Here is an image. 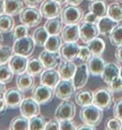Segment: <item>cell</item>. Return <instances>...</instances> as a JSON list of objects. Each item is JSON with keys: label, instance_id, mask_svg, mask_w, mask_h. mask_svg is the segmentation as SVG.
Masks as SVG:
<instances>
[{"label": "cell", "instance_id": "cell-5", "mask_svg": "<svg viewBox=\"0 0 122 130\" xmlns=\"http://www.w3.org/2000/svg\"><path fill=\"white\" fill-rule=\"evenodd\" d=\"M35 43L33 38L25 36L13 41V51L14 54H19L24 57H30L34 51Z\"/></svg>", "mask_w": 122, "mask_h": 130}, {"label": "cell", "instance_id": "cell-14", "mask_svg": "<svg viewBox=\"0 0 122 130\" xmlns=\"http://www.w3.org/2000/svg\"><path fill=\"white\" fill-rule=\"evenodd\" d=\"M38 58L42 62L45 69H55L62 61L61 56L59 52H51L46 49L40 53Z\"/></svg>", "mask_w": 122, "mask_h": 130}, {"label": "cell", "instance_id": "cell-36", "mask_svg": "<svg viewBox=\"0 0 122 130\" xmlns=\"http://www.w3.org/2000/svg\"><path fill=\"white\" fill-rule=\"evenodd\" d=\"M110 42L113 46H120L122 44V24H118L109 34Z\"/></svg>", "mask_w": 122, "mask_h": 130}, {"label": "cell", "instance_id": "cell-17", "mask_svg": "<svg viewBox=\"0 0 122 130\" xmlns=\"http://www.w3.org/2000/svg\"><path fill=\"white\" fill-rule=\"evenodd\" d=\"M61 38L64 43L77 42L79 39V26L66 24L61 30Z\"/></svg>", "mask_w": 122, "mask_h": 130}, {"label": "cell", "instance_id": "cell-9", "mask_svg": "<svg viewBox=\"0 0 122 130\" xmlns=\"http://www.w3.org/2000/svg\"><path fill=\"white\" fill-rule=\"evenodd\" d=\"M99 34V29L96 23L82 21L79 24V38L84 43L87 44Z\"/></svg>", "mask_w": 122, "mask_h": 130}, {"label": "cell", "instance_id": "cell-20", "mask_svg": "<svg viewBox=\"0 0 122 130\" xmlns=\"http://www.w3.org/2000/svg\"><path fill=\"white\" fill-rule=\"evenodd\" d=\"M76 70V65L73 61L62 60L58 67V73L61 79L71 80Z\"/></svg>", "mask_w": 122, "mask_h": 130}, {"label": "cell", "instance_id": "cell-46", "mask_svg": "<svg viewBox=\"0 0 122 130\" xmlns=\"http://www.w3.org/2000/svg\"><path fill=\"white\" fill-rule=\"evenodd\" d=\"M46 130H59V121L57 119H51L46 123L45 128Z\"/></svg>", "mask_w": 122, "mask_h": 130}, {"label": "cell", "instance_id": "cell-50", "mask_svg": "<svg viewBox=\"0 0 122 130\" xmlns=\"http://www.w3.org/2000/svg\"><path fill=\"white\" fill-rule=\"evenodd\" d=\"M76 129H78V130H82V129H90V130H93V129H96V127L84 123V124H81V125H79L78 127H76Z\"/></svg>", "mask_w": 122, "mask_h": 130}, {"label": "cell", "instance_id": "cell-43", "mask_svg": "<svg viewBox=\"0 0 122 130\" xmlns=\"http://www.w3.org/2000/svg\"><path fill=\"white\" fill-rule=\"evenodd\" d=\"M59 129L74 130V129H76V124L72 119L61 120V121H59Z\"/></svg>", "mask_w": 122, "mask_h": 130}, {"label": "cell", "instance_id": "cell-51", "mask_svg": "<svg viewBox=\"0 0 122 130\" xmlns=\"http://www.w3.org/2000/svg\"><path fill=\"white\" fill-rule=\"evenodd\" d=\"M82 2H83V0H67L66 1L68 4H72V5H75V6L79 5Z\"/></svg>", "mask_w": 122, "mask_h": 130}, {"label": "cell", "instance_id": "cell-24", "mask_svg": "<svg viewBox=\"0 0 122 130\" xmlns=\"http://www.w3.org/2000/svg\"><path fill=\"white\" fill-rule=\"evenodd\" d=\"M23 8L24 2L22 0H4V13L11 16L19 15Z\"/></svg>", "mask_w": 122, "mask_h": 130}, {"label": "cell", "instance_id": "cell-25", "mask_svg": "<svg viewBox=\"0 0 122 130\" xmlns=\"http://www.w3.org/2000/svg\"><path fill=\"white\" fill-rule=\"evenodd\" d=\"M44 67L39 58L33 57L28 61L26 72L34 77L39 76L43 73Z\"/></svg>", "mask_w": 122, "mask_h": 130}, {"label": "cell", "instance_id": "cell-35", "mask_svg": "<svg viewBox=\"0 0 122 130\" xmlns=\"http://www.w3.org/2000/svg\"><path fill=\"white\" fill-rule=\"evenodd\" d=\"M13 72L11 69L9 64L2 63L0 64V82L3 84H7L13 80Z\"/></svg>", "mask_w": 122, "mask_h": 130}, {"label": "cell", "instance_id": "cell-28", "mask_svg": "<svg viewBox=\"0 0 122 130\" xmlns=\"http://www.w3.org/2000/svg\"><path fill=\"white\" fill-rule=\"evenodd\" d=\"M94 93L90 90H79L76 93L74 99L76 104L84 107L93 103Z\"/></svg>", "mask_w": 122, "mask_h": 130}, {"label": "cell", "instance_id": "cell-30", "mask_svg": "<svg viewBox=\"0 0 122 130\" xmlns=\"http://www.w3.org/2000/svg\"><path fill=\"white\" fill-rule=\"evenodd\" d=\"M14 28V19L13 16L3 13L0 15V32L8 34Z\"/></svg>", "mask_w": 122, "mask_h": 130}, {"label": "cell", "instance_id": "cell-40", "mask_svg": "<svg viewBox=\"0 0 122 130\" xmlns=\"http://www.w3.org/2000/svg\"><path fill=\"white\" fill-rule=\"evenodd\" d=\"M92 57V53L89 48V47L86 46H79V52L78 54V59L82 61L83 63H87V61Z\"/></svg>", "mask_w": 122, "mask_h": 130}, {"label": "cell", "instance_id": "cell-27", "mask_svg": "<svg viewBox=\"0 0 122 130\" xmlns=\"http://www.w3.org/2000/svg\"><path fill=\"white\" fill-rule=\"evenodd\" d=\"M89 10L96 14L100 19V18L107 15L108 5L104 0H94L89 4Z\"/></svg>", "mask_w": 122, "mask_h": 130}, {"label": "cell", "instance_id": "cell-2", "mask_svg": "<svg viewBox=\"0 0 122 130\" xmlns=\"http://www.w3.org/2000/svg\"><path fill=\"white\" fill-rule=\"evenodd\" d=\"M84 12L75 5L67 4L61 10L60 18L64 24H77L82 21Z\"/></svg>", "mask_w": 122, "mask_h": 130}, {"label": "cell", "instance_id": "cell-54", "mask_svg": "<svg viewBox=\"0 0 122 130\" xmlns=\"http://www.w3.org/2000/svg\"><path fill=\"white\" fill-rule=\"evenodd\" d=\"M55 1L59 3V4H65V3H66L67 0H55Z\"/></svg>", "mask_w": 122, "mask_h": 130}, {"label": "cell", "instance_id": "cell-32", "mask_svg": "<svg viewBox=\"0 0 122 130\" xmlns=\"http://www.w3.org/2000/svg\"><path fill=\"white\" fill-rule=\"evenodd\" d=\"M49 36V32H47L44 27H38L34 31L33 34V39H34L35 45L44 47L47 39Z\"/></svg>", "mask_w": 122, "mask_h": 130}, {"label": "cell", "instance_id": "cell-23", "mask_svg": "<svg viewBox=\"0 0 122 130\" xmlns=\"http://www.w3.org/2000/svg\"><path fill=\"white\" fill-rule=\"evenodd\" d=\"M119 24V23L115 21L114 19H112L109 16H104L100 18L99 21L97 23V27L99 29L100 34L106 36L111 34V32L113 30V28Z\"/></svg>", "mask_w": 122, "mask_h": 130}, {"label": "cell", "instance_id": "cell-45", "mask_svg": "<svg viewBox=\"0 0 122 130\" xmlns=\"http://www.w3.org/2000/svg\"><path fill=\"white\" fill-rule=\"evenodd\" d=\"M100 18L98 17L96 14H94L92 12H89L85 14V15L83 17V21L84 22H87V23H96L97 24L98 21H99Z\"/></svg>", "mask_w": 122, "mask_h": 130}, {"label": "cell", "instance_id": "cell-42", "mask_svg": "<svg viewBox=\"0 0 122 130\" xmlns=\"http://www.w3.org/2000/svg\"><path fill=\"white\" fill-rule=\"evenodd\" d=\"M108 88L112 93L122 92V78L119 76L117 78H115L108 85Z\"/></svg>", "mask_w": 122, "mask_h": 130}, {"label": "cell", "instance_id": "cell-6", "mask_svg": "<svg viewBox=\"0 0 122 130\" xmlns=\"http://www.w3.org/2000/svg\"><path fill=\"white\" fill-rule=\"evenodd\" d=\"M53 88L44 84H38L32 89V98L39 104H47L50 103L55 96Z\"/></svg>", "mask_w": 122, "mask_h": 130}, {"label": "cell", "instance_id": "cell-44", "mask_svg": "<svg viewBox=\"0 0 122 130\" xmlns=\"http://www.w3.org/2000/svg\"><path fill=\"white\" fill-rule=\"evenodd\" d=\"M113 114L114 117L122 121V99H118L113 106Z\"/></svg>", "mask_w": 122, "mask_h": 130}, {"label": "cell", "instance_id": "cell-53", "mask_svg": "<svg viewBox=\"0 0 122 130\" xmlns=\"http://www.w3.org/2000/svg\"><path fill=\"white\" fill-rule=\"evenodd\" d=\"M4 13V0H0V15Z\"/></svg>", "mask_w": 122, "mask_h": 130}, {"label": "cell", "instance_id": "cell-33", "mask_svg": "<svg viewBox=\"0 0 122 130\" xmlns=\"http://www.w3.org/2000/svg\"><path fill=\"white\" fill-rule=\"evenodd\" d=\"M107 16L111 18L115 21L120 23L122 21V4L118 2L112 3L108 6Z\"/></svg>", "mask_w": 122, "mask_h": 130}, {"label": "cell", "instance_id": "cell-56", "mask_svg": "<svg viewBox=\"0 0 122 130\" xmlns=\"http://www.w3.org/2000/svg\"><path fill=\"white\" fill-rule=\"evenodd\" d=\"M120 77L122 78V66L120 68Z\"/></svg>", "mask_w": 122, "mask_h": 130}, {"label": "cell", "instance_id": "cell-13", "mask_svg": "<svg viewBox=\"0 0 122 130\" xmlns=\"http://www.w3.org/2000/svg\"><path fill=\"white\" fill-rule=\"evenodd\" d=\"M89 70L87 64L83 63L76 66V70L73 77V84L76 90H79L84 88L89 80Z\"/></svg>", "mask_w": 122, "mask_h": 130}, {"label": "cell", "instance_id": "cell-12", "mask_svg": "<svg viewBox=\"0 0 122 130\" xmlns=\"http://www.w3.org/2000/svg\"><path fill=\"white\" fill-rule=\"evenodd\" d=\"M4 98L8 108L14 109L19 108L23 100V93L18 88H10L5 91Z\"/></svg>", "mask_w": 122, "mask_h": 130}, {"label": "cell", "instance_id": "cell-57", "mask_svg": "<svg viewBox=\"0 0 122 130\" xmlns=\"http://www.w3.org/2000/svg\"><path fill=\"white\" fill-rule=\"evenodd\" d=\"M120 130H122V121H121V127H120Z\"/></svg>", "mask_w": 122, "mask_h": 130}, {"label": "cell", "instance_id": "cell-34", "mask_svg": "<svg viewBox=\"0 0 122 130\" xmlns=\"http://www.w3.org/2000/svg\"><path fill=\"white\" fill-rule=\"evenodd\" d=\"M61 46H62V38L57 34V35H49L44 47L48 51L58 52Z\"/></svg>", "mask_w": 122, "mask_h": 130}, {"label": "cell", "instance_id": "cell-10", "mask_svg": "<svg viewBox=\"0 0 122 130\" xmlns=\"http://www.w3.org/2000/svg\"><path fill=\"white\" fill-rule=\"evenodd\" d=\"M61 10L60 4L55 0H44L39 8V11L43 18H45L47 19L59 16Z\"/></svg>", "mask_w": 122, "mask_h": 130}, {"label": "cell", "instance_id": "cell-1", "mask_svg": "<svg viewBox=\"0 0 122 130\" xmlns=\"http://www.w3.org/2000/svg\"><path fill=\"white\" fill-rule=\"evenodd\" d=\"M103 110L94 103L82 107L79 112V118L85 124L96 127L100 124L103 119Z\"/></svg>", "mask_w": 122, "mask_h": 130}, {"label": "cell", "instance_id": "cell-31", "mask_svg": "<svg viewBox=\"0 0 122 130\" xmlns=\"http://www.w3.org/2000/svg\"><path fill=\"white\" fill-rule=\"evenodd\" d=\"M11 130H27L29 129V119L24 116H17L11 120L9 124Z\"/></svg>", "mask_w": 122, "mask_h": 130}, {"label": "cell", "instance_id": "cell-16", "mask_svg": "<svg viewBox=\"0 0 122 130\" xmlns=\"http://www.w3.org/2000/svg\"><path fill=\"white\" fill-rule=\"evenodd\" d=\"M87 68L89 73L92 76H100L105 67V61L101 56L92 55V57L87 61Z\"/></svg>", "mask_w": 122, "mask_h": 130}, {"label": "cell", "instance_id": "cell-47", "mask_svg": "<svg viewBox=\"0 0 122 130\" xmlns=\"http://www.w3.org/2000/svg\"><path fill=\"white\" fill-rule=\"evenodd\" d=\"M23 2H24V4L27 6H29V7L36 8L42 4L44 2V0H23Z\"/></svg>", "mask_w": 122, "mask_h": 130}, {"label": "cell", "instance_id": "cell-41", "mask_svg": "<svg viewBox=\"0 0 122 130\" xmlns=\"http://www.w3.org/2000/svg\"><path fill=\"white\" fill-rule=\"evenodd\" d=\"M121 127V120L117 118H111L107 119L105 123V129L109 130H120Z\"/></svg>", "mask_w": 122, "mask_h": 130}, {"label": "cell", "instance_id": "cell-48", "mask_svg": "<svg viewBox=\"0 0 122 130\" xmlns=\"http://www.w3.org/2000/svg\"><path fill=\"white\" fill-rule=\"evenodd\" d=\"M115 57L120 63L122 64V44L117 47L115 52Z\"/></svg>", "mask_w": 122, "mask_h": 130}, {"label": "cell", "instance_id": "cell-18", "mask_svg": "<svg viewBox=\"0 0 122 130\" xmlns=\"http://www.w3.org/2000/svg\"><path fill=\"white\" fill-rule=\"evenodd\" d=\"M28 58L24 56L14 54L11 57L10 60L8 61V64L13 70L14 74H21L24 73L27 69V65H28Z\"/></svg>", "mask_w": 122, "mask_h": 130}, {"label": "cell", "instance_id": "cell-39", "mask_svg": "<svg viewBox=\"0 0 122 130\" xmlns=\"http://www.w3.org/2000/svg\"><path fill=\"white\" fill-rule=\"evenodd\" d=\"M29 27L24 24H19L16 26L13 30V41L19 38H23L29 35Z\"/></svg>", "mask_w": 122, "mask_h": 130}, {"label": "cell", "instance_id": "cell-19", "mask_svg": "<svg viewBox=\"0 0 122 130\" xmlns=\"http://www.w3.org/2000/svg\"><path fill=\"white\" fill-rule=\"evenodd\" d=\"M101 78L105 84L109 85L112 81L120 76V68L115 63H107L101 73Z\"/></svg>", "mask_w": 122, "mask_h": 130}, {"label": "cell", "instance_id": "cell-49", "mask_svg": "<svg viewBox=\"0 0 122 130\" xmlns=\"http://www.w3.org/2000/svg\"><path fill=\"white\" fill-rule=\"evenodd\" d=\"M7 108H8V106L6 104L4 98L0 96V114L4 113V112L6 111Z\"/></svg>", "mask_w": 122, "mask_h": 130}, {"label": "cell", "instance_id": "cell-4", "mask_svg": "<svg viewBox=\"0 0 122 130\" xmlns=\"http://www.w3.org/2000/svg\"><path fill=\"white\" fill-rule=\"evenodd\" d=\"M114 102L113 93L108 88H100L94 92L93 103L102 110H107Z\"/></svg>", "mask_w": 122, "mask_h": 130}, {"label": "cell", "instance_id": "cell-29", "mask_svg": "<svg viewBox=\"0 0 122 130\" xmlns=\"http://www.w3.org/2000/svg\"><path fill=\"white\" fill-rule=\"evenodd\" d=\"M87 46L92 53V55L101 56L105 49V43L102 38H94L87 43Z\"/></svg>", "mask_w": 122, "mask_h": 130}, {"label": "cell", "instance_id": "cell-58", "mask_svg": "<svg viewBox=\"0 0 122 130\" xmlns=\"http://www.w3.org/2000/svg\"><path fill=\"white\" fill-rule=\"evenodd\" d=\"M88 1H94V0H88Z\"/></svg>", "mask_w": 122, "mask_h": 130}, {"label": "cell", "instance_id": "cell-26", "mask_svg": "<svg viewBox=\"0 0 122 130\" xmlns=\"http://www.w3.org/2000/svg\"><path fill=\"white\" fill-rule=\"evenodd\" d=\"M62 25H63V22L61 18L58 16L47 20L44 27L45 28L49 35H57L61 32Z\"/></svg>", "mask_w": 122, "mask_h": 130}, {"label": "cell", "instance_id": "cell-59", "mask_svg": "<svg viewBox=\"0 0 122 130\" xmlns=\"http://www.w3.org/2000/svg\"><path fill=\"white\" fill-rule=\"evenodd\" d=\"M121 1H122V0H121Z\"/></svg>", "mask_w": 122, "mask_h": 130}, {"label": "cell", "instance_id": "cell-11", "mask_svg": "<svg viewBox=\"0 0 122 130\" xmlns=\"http://www.w3.org/2000/svg\"><path fill=\"white\" fill-rule=\"evenodd\" d=\"M40 104L36 102L33 98L23 99L19 106L20 113L28 119L40 114Z\"/></svg>", "mask_w": 122, "mask_h": 130}, {"label": "cell", "instance_id": "cell-3", "mask_svg": "<svg viewBox=\"0 0 122 130\" xmlns=\"http://www.w3.org/2000/svg\"><path fill=\"white\" fill-rule=\"evenodd\" d=\"M43 16L40 11L34 7H27L20 12L19 21L22 24L28 26L29 28H34L42 22Z\"/></svg>", "mask_w": 122, "mask_h": 130}, {"label": "cell", "instance_id": "cell-52", "mask_svg": "<svg viewBox=\"0 0 122 130\" xmlns=\"http://www.w3.org/2000/svg\"><path fill=\"white\" fill-rule=\"evenodd\" d=\"M6 91V87H5V84H3L2 82H0V96H3L4 94Z\"/></svg>", "mask_w": 122, "mask_h": 130}, {"label": "cell", "instance_id": "cell-55", "mask_svg": "<svg viewBox=\"0 0 122 130\" xmlns=\"http://www.w3.org/2000/svg\"><path fill=\"white\" fill-rule=\"evenodd\" d=\"M3 41H4V38H3V36H2L1 32H0V46L2 45V43H3Z\"/></svg>", "mask_w": 122, "mask_h": 130}, {"label": "cell", "instance_id": "cell-15", "mask_svg": "<svg viewBox=\"0 0 122 130\" xmlns=\"http://www.w3.org/2000/svg\"><path fill=\"white\" fill-rule=\"evenodd\" d=\"M79 52V46L76 42L64 43L59 48V54L61 56L62 60L74 61L78 58Z\"/></svg>", "mask_w": 122, "mask_h": 130}, {"label": "cell", "instance_id": "cell-21", "mask_svg": "<svg viewBox=\"0 0 122 130\" xmlns=\"http://www.w3.org/2000/svg\"><path fill=\"white\" fill-rule=\"evenodd\" d=\"M59 78H60V76L58 71L55 70V69H45L40 74V84L55 88L59 82Z\"/></svg>", "mask_w": 122, "mask_h": 130}, {"label": "cell", "instance_id": "cell-38", "mask_svg": "<svg viewBox=\"0 0 122 130\" xmlns=\"http://www.w3.org/2000/svg\"><path fill=\"white\" fill-rule=\"evenodd\" d=\"M13 48L8 45L0 46V64L7 63L13 56Z\"/></svg>", "mask_w": 122, "mask_h": 130}, {"label": "cell", "instance_id": "cell-8", "mask_svg": "<svg viewBox=\"0 0 122 130\" xmlns=\"http://www.w3.org/2000/svg\"><path fill=\"white\" fill-rule=\"evenodd\" d=\"M75 90L73 81L62 79L55 87V94L59 99L68 100L74 95Z\"/></svg>", "mask_w": 122, "mask_h": 130}, {"label": "cell", "instance_id": "cell-7", "mask_svg": "<svg viewBox=\"0 0 122 130\" xmlns=\"http://www.w3.org/2000/svg\"><path fill=\"white\" fill-rule=\"evenodd\" d=\"M76 114V107L73 102L63 100L55 112V119L58 121L65 119H73Z\"/></svg>", "mask_w": 122, "mask_h": 130}, {"label": "cell", "instance_id": "cell-22", "mask_svg": "<svg viewBox=\"0 0 122 130\" xmlns=\"http://www.w3.org/2000/svg\"><path fill=\"white\" fill-rule=\"evenodd\" d=\"M16 85L17 88L23 93L30 91L34 86V77L27 72L19 74L16 78Z\"/></svg>", "mask_w": 122, "mask_h": 130}, {"label": "cell", "instance_id": "cell-37", "mask_svg": "<svg viewBox=\"0 0 122 130\" xmlns=\"http://www.w3.org/2000/svg\"><path fill=\"white\" fill-rule=\"evenodd\" d=\"M46 120L44 117L40 114L34 116L29 119V129L31 130H42L45 128Z\"/></svg>", "mask_w": 122, "mask_h": 130}]
</instances>
